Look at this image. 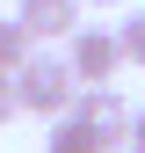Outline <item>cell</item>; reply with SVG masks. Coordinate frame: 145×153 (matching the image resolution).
<instances>
[{
    "mask_svg": "<svg viewBox=\"0 0 145 153\" xmlns=\"http://www.w3.org/2000/svg\"><path fill=\"white\" fill-rule=\"evenodd\" d=\"M15 88H22V109L29 117H72V102H80V73H72L65 51H36V59L15 73Z\"/></svg>",
    "mask_w": 145,
    "mask_h": 153,
    "instance_id": "6da1fadb",
    "label": "cell"
},
{
    "mask_svg": "<svg viewBox=\"0 0 145 153\" xmlns=\"http://www.w3.org/2000/svg\"><path fill=\"white\" fill-rule=\"evenodd\" d=\"M65 59H72V73H80V88H116V73H123V44H116V22H87L80 36L65 44Z\"/></svg>",
    "mask_w": 145,
    "mask_h": 153,
    "instance_id": "7a4b0ae2",
    "label": "cell"
},
{
    "mask_svg": "<svg viewBox=\"0 0 145 153\" xmlns=\"http://www.w3.org/2000/svg\"><path fill=\"white\" fill-rule=\"evenodd\" d=\"M72 117H80L87 131H102V139H109V153H131V124H138V109L123 102L116 88H80Z\"/></svg>",
    "mask_w": 145,
    "mask_h": 153,
    "instance_id": "3957f363",
    "label": "cell"
},
{
    "mask_svg": "<svg viewBox=\"0 0 145 153\" xmlns=\"http://www.w3.org/2000/svg\"><path fill=\"white\" fill-rule=\"evenodd\" d=\"M80 7H87V0H15V22H22L36 44H44V36H65V44H72V36L87 29Z\"/></svg>",
    "mask_w": 145,
    "mask_h": 153,
    "instance_id": "277c9868",
    "label": "cell"
},
{
    "mask_svg": "<svg viewBox=\"0 0 145 153\" xmlns=\"http://www.w3.org/2000/svg\"><path fill=\"white\" fill-rule=\"evenodd\" d=\"M44 153H109V139H102V131H87L80 117H58V124H51V139H44Z\"/></svg>",
    "mask_w": 145,
    "mask_h": 153,
    "instance_id": "5b68a950",
    "label": "cell"
},
{
    "mask_svg": "<svg viewBox=\"0 0 145 153\" xmlns=\"http://www.w3.org/2000/svg\"><path fill=\"white\" fill-rule=\"evenodd\" d=\"M29 59H36V36L22 22H0V73H22Z\"/></svg>",
    "mask_w": 145,
    "mask_h": 153,
    "instance_id": "8992f818",
    "label": "cell"
},
{
    "mask_svg": "<svg viewBox=\"0 0 145 153\" xmlns=\"http://www.w3.org/2000/svg\"><path fill=\"white\" fill-rule=\"evenodd\" d=\"M116 44H123V66H145V7H131L116 22Z\"/></svg>",
    "mask_w": 145,
    "mask_h": 153,
    "instance_id": "52a82bcc",
    "label": "cell"
},
{
    "mask_svg": "<svg viewBox=\"0 0 145 153\" xmlns=\"http://www.w3.org/2000/svg\"><path fill=\"white\" fill-rule=\"evenodd\" d=\"M22 117V88H15V73H0V124Z\"/></svg>",
    "mask_w": 145,
    "mask_h": 153,
    "instance_id": "ba28073f",
    "label": "cell"
},
{
    "mask_svg": "<svg viewBox=\"0 0 145 153\" xmlns=\"http://www.w3.org/2000/svg\"><path fill=\"white\" fill-rule=\"evenodd\" d=\"M131 153H145V109H138V124H131Z\"/></svg>",
    "mask_w": 145,
    "mask_h": 153,
    "instance_id": "9c48e42d",
    "label": "cell"
},
{
    "mask_svg": "<svg viewBox=\"0 0 145 153\" xmlns=\"http://www.w3.org/2000/svg\"><path fill=\"white\" fill-rule=\"evenodd\" d=\"M94 7H116V0H94Z\"/></svg>",
    "mask_w": 145,
    "mask_h": 153,
    "instance_id": "30bf717a",
    "label": "cell"
}]
</instances>
